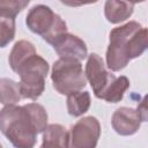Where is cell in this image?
Returning <instances> with one entry per match:
<instances>
[{"label":"cell","instance_id":"1","mask_svg":"<svg viewBox=\"0 0 148 148\" xmlns=\"http://www.w3.org/2000/svg\"><path fill=\"white\" fill-rule=\"evenodd\" d=\"M47 118L44 106L38 103L5 105L0 112V130L13 146L31 148L36 143L37 134L47 127Z\"/></svg>","mask_w":148,"mask_h":148},{"label":"cell","instance_id":"11","mask_svg":"<svg viewBox=\"0 0 148 148\" xmlns=\"http://www.w3.org/2000/svg\"><path fill=\"white\" fill-rule=\"evenodd\" d=\"M71 141L69 133L60 124H51L43 132L42 147H68Z\"/></svg>","mask_w":148,"mask_h":148},{"label":"cell","instance_id":"20","mask_svg":"<svg viewBox=\"0 0 148 148\" xmlns=\"http://www.w3.org/2000/svg\"><path fill=\"white\" fill-rule=\"evenodd\" d=\"M133 3H138V2H143V1H146V0H131Z\"/></svg>","mask_w":148,"mask_h":148},{"label":"cell","instance_id":"4","mask_svg":"<svg viewBox=\"0 0 148 148\" xmlns=\"http://www.w3.org/2000/svg\"><path fill=\"white\" fill-rule=\"evenodd\" d=\"M25 24L30 31L42 36L51 45L60 35L67 32L66 22L45 5L34 6L27 14Z\"/></svg>","mask_w":148,"mask_h":148},{"label":"cell","instance_id":"8","mask_svg":"<svg viewBox=\"0 0 148 148\" xmlns=\"http://www.w3.org/2000/svg\"><path fill=\"white\" fill-rule=\"evenodd\" d=\"M52 46L60 58H72L81 61L88 56L86 43L80 37L68 32L60 35Z\"/></svg>","mask_w":148,"mask_h":148},{"label":"cell","instance_id":"7","mask_svg":"<svg viewBox=\"0 0 148 148\" xmlns=\"http://www.w3.org/2000/svg\"><path fill=\"white\" fill-rule=\"evenodd\" d=\"M101 135V124L92 116L83 117L71 127L69 146L74 148H94Z\"/></svg>","mask_w":148,"mask_h":148},{"label":"cell","instance_id":"12","mask_svg":"<svg viewBox=\"0 0 148 148\" xmlns=\"http://www.w3.org/2000/svg\"><path fill=\"white\" fill-rule=\"evenodd\" d=\"M90 102V94L88 91H73L67 95V111L73 117H80L89 110Z\"/></svg>","mask_w":148,"mask_h":148},{"label":"cell","instance_id":"14","mask_svg":"<svg viewBox=\"0 0 148 148\" xmlns=\"http://www.w3.org/2000/svg\"><path fill=\"white\" fill-rule=\"evenodd\" d=\"M0 91H1V103L3 105L16 104L21 98L20 83L12 79L2 77L0 80Z\"/></svg>","mask_w":148,"mask_h":148},{"label":"cell","instance_id":"3","mask_svg":"<svg viewBox=\"0 0 148 148\" xmlns=\"http://www.w3.org/2000/svg\"><path fill=\"white\" fill-rule=\"evenodd\" d=\"M15 73L21 79L20 90L22 98L35 101L45 89V77L49 73V64L36 52L22 61Z\"/></svg>","mask_w":148,"mask_h":148},{"label":"cell","instance_id":"13","mask_svg":"<svg viewBox=\"0 0 148 148\" xmlns=\"http://www.w3.org/2000/svg\"><path fill=\"white\" fill-rule=\"evenodd\" d=\"M36 53V49L32 43L28 42V40H18L14 44L10 53H9V66L10 68L15 72L16 68L18 67V65L24 61L29 56Z\"/></svg>","mask_w":148,"mask_h":148},{"label":"cell","instance_id":"6","mask_svg":"<svg viewBox=\"0 0 148 148\" xmlns=\"http://www.w3.org/2000/svg\"><path fill=\"white\" fill-rule=\"evenodd\" d=\"M86 77L89 81L95 96L99 99H104L105 95L117 79L113 74L108 72L103 59L97 53L88 56L86 64Z\"/></svg>","mask_w":148,"mask_h":148},{"label":"cell","instance_id":"2","mask_svg":"<svg viewBox=\"0 0 148 148\" xmlns=\"http://www.w3.org/2000/svg\"><path fill=\"white\" fill-rule=\"evenodd\" d=\"M147 49L148 28L136 21H130L111 30L106 50V66L112 72H119Z\"/></svg>","mask_w":148,"mask_h":148},{"label":"cell","instance_id":"16","mask_svg":"<svg viewBox=\"0 0 148 148\" xmlns=\"http://www.w3.org/2000/svg\"><path fill=\"white\" fill-rule=\"evenodd\" d=\"M29 2L30 0H0V16L15 17Z\"/></svg>","mask_w":148,"mask_h":148},{"label":"cell","instance_id":"5","mask_svg":"<svg viewBox=\"0 0 148 148\" xmlns=\"http://www.w3.org/2000/svg\"><path fill=\"white\" fill-rule=\"evenodd\" d=\"M51 80L53 88L61 95L81 90L87 84L86 73H83L80 60L72 58H60L54 61Z\"/></svg>","mask_w":148,"mask_h":148},{"label":"cell","instance_id":"9","mask_svg":"<svg viewBox=\"0 0 148 148\" xmlns=\"http://www.w3.org/2000/svg\"><path fill=\"white\" fill-rule=\"evenodd\" d=\"M111 125L116 133L127 136L138 132L141 126V119L136 109L121 106L113 112Z\"/></svg>","mask_w":148,"mask_h":148},{"label":"cell","instance_id":"19","mask_svg":"<svg viewBox=\"0 0 148 148\" xmlns=\"http://www.w3.org/2000/svg\"><path fill=\"white\" fill-rule=\"evenodd\" d=\"M98 0H60L61 3L68 7H80L84 5H90V3H96Z\"/></svg>","mask_w":148,"mask_h":148},{"label":"cell","instance_id":"17","mask_svg":"<svg viewBox=\"0 0 148 148\" xmlns=\"http://www.w3.org/2000/svg\"><path fill=\"white\" fill-rule=\"evenodd\" d=\"M1 18V37L0 46L5 47L15 37V17L0 16Z\"/></svg>","mask_w":148,"mask_h":148},{"label":"cell","instance_id":"15","mask_svg":"<svg viewBox=\"0 0 148 148\" xmlns=\"http://www.w3.org/2000/svg\"><path fill=\"white\" fill-rule=\"evenodd\" d=\"M130 88V80L126 76H119L116 79V81L113 82V84L111 86L110 90L108 91V94L104 97V101L109 102V103H118L123 99L124 94L126 92V90Z\"/></svg>","mask_w":148,"mask_h":148},{"label":"cell","instance_id":"18","mask_svg":"<svg viewBox=\"0 0 148 148\" xmlns=\"http://www.w3.org/2000/svg\"><path fill=\"white\" fill-rule=\"evenodd\" d=\"M136 111L140 116L141 121H148V95H146L138 104Z\"/></svg>","mask_w":148,"mask_h":148},{"label":"cell","instance_id":"10","mask_svg":"<svg viewBox=\"0 0 148 148\" xmlns=\"http://www.w3.org/2000/svg\"><path fill=\"white\" fill-rule=\"evenodd\" d=\"M134 10V3L131 0H106L104 5V15L110 23H120L131 17Z\"/></svg>","mask_w":148,"mask_h":148}]
</instances>
